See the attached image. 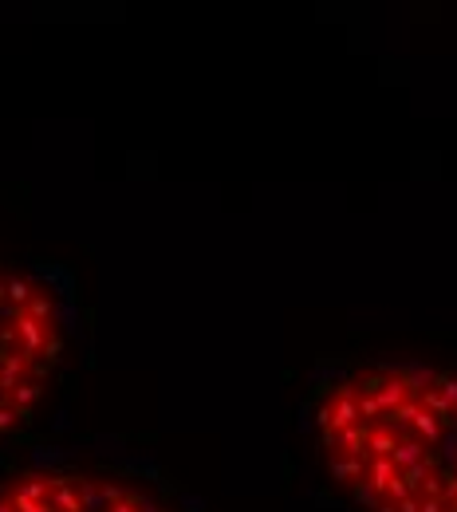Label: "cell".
<instances>
[{
	"instance_id": "cell-2",
	"label": "cell",
	"mask_w": 457,
	"mask_h": 512,
	"mask_svg": "<svg viewBox=\"0 0 457 512\" xmlns=\"http://www.w3.org/2000/svg\"><path fill=\"white\" fill-rule=\"evenodd\" d=\"M64 347L67 312L52 284L0 268V438L36 414L56 379Z\"/></svg>"
},
{
	"instance_id": "cell-3",
	"label": "cell",
	"mask_w": 457,
	"mask_h": 512,
	"mask_svg": "<svg viewBox=\"0 0 457 512\" xmlns=\"http://www.w3.org/2000/svg\"><path fill=\"white\" fill-rule=\"evenodd\" d=\"M0 512H170L127 481L87 469H24L0 485Z\"/></svg>"
},
{
	"instance_id": "cell-1",
	"label": "cell",
	"mask_w": 457,
	"mask_h": 512,
	"mask_svg": "<svg viewBox=\"0 0 457 512\" xmlns=\"http://www.w3.org/2000/svg\"><path fill=\"white\" fill-rule=\"evenodd\" d=\"M327 477L363 512H457V371L371 363L316 402Z\"/></svg>"
}]
</instances>
